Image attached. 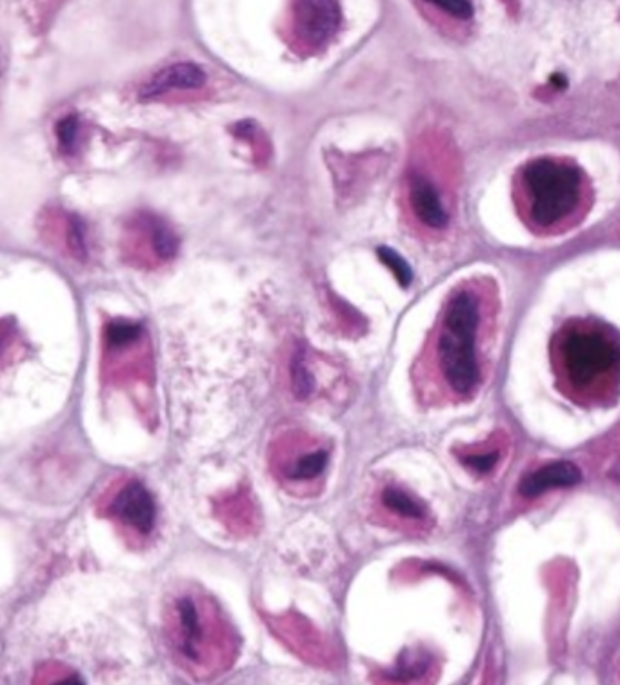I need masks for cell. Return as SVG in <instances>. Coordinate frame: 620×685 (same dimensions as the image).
<instances>
[{
  "instance_id": "obj_1",
  "label": "cell",
  "mask_w": 620,
  "mask_h": 685,
  "mask_svg": "<svg viewBox=\"0 0 620 685\" xmlns=\"http://www.w3.org/2000/svg\"><path fill=\"white\" fill-rule=\"evenodd\" d=\"M167 641L187 671L210 675L232 661V633L213 599L197 587H186L166 607Z\"/></svg>"
},
{
  "instance_id": "obj_2",
  "label": "cell",
  "mask_w": 620,
  "mask_h": 685,
  "mask_svg": "<svg viewBox=\"0 0 620 685\" xmlns=\"http://www.w3.org/2000/svg\"><path fill=\"white\" fill-rule=\"evenodd\" d=\"M586 195L585 173L571 162L535 159L519 173L520 209L540 232L570 224L585 207Z\"/></svg>"
},
{
  "instance_id": "obj_3",
  "label": "cell",
  "mask_w": 620,
  "mask_h": 685,
  "mask_svg": "<svg viewBox=\"0 0 620 685\" xmlns=\"http://www.w3.org/2000/svg\"><path fill=\"white\" fill-rule=\"evenodd\" d=\"M480 323L479 300L471 292H457L444 311L437 343L444 377L455 393H469L479 384L480 368L475 338Z\"/></svg>"
},
{
  "instance_id": "obj_4",
  "label": "cell",
  "mask_w": 620,
  "mask_h": 685,
  "mask_svg": "<svg viewBox=\"0 0 620 685\" xmlns=\"http://www.w3.org/2000/svg\"><path fill=\"white\" fill-rule=\"evenodd\" d=\"M560 369L571 386L591 389L616 374L620 349L616 338L602 329L576 326L559 338Z\"/></svg>"
},
{
  "instance_id": "obj_5",
  "label": "cell",
  "mask_w": 620,
  "mask_h": 685,
  "mask_svg": "<svg viewBox=\"0 0 620 685\" xmlns=\"http://www.w3.org/2000/svg\"><path fill=\"white\" fill-rule=\"evenodd\" d=\"M329 454L332 451L321 439L293 431L275 443L272 464L284 485H288L293 491H301L304 485L312 488L323 479L329 464Z\"/></svg>"
},
{
  "instance_id": "obj_6",
  "label": "cell",
  "mask_w": 620,
  "mask_h": 685,
  "mask_svg": "<svg viewBox=\"0 0 620 685\" xmlns=\"http://www.w3.org/2000/svg\"><path fill=\"white\" fill-rule=\"evenodd\" d=\"M341 19L338 0H293V30L304 44L318 48L332 41Z\"/></svg>"
},
{
  "instance_id": "obj_7",
  "label": "cell",
  "mask_w": 620,
  "mask_h": 685,
  "mask_svg": "<svg viewBox=\"0 0 620 685\" xmlns=\"http://www.w3.org/2000/svg\"><path fill=\"white\" fill-rule=\"evenodd\" d=\"M111 517L135 533L146 536L156 522V505L152 493L139 480H130L116 491L110 502Z\"/></svg>"
},
{
  "instance_id": "obj_8",
  "label": "cell",
  "mask_w": 620,
  "mask_h": 685,
  "mask_svg": "<svg viewBox=\"0 0 620 685\" xmlns=\"http://www.w3.org/2000/svg\"><path fill=\"white\" fill-rule=\"evenodd\" d=\"M206 84V73L190 62L173 64L166 70L159 71L146 86L142 88V99H155L173 90H197Z\"/></svg>"
},
{
  "instance_id": "obj_9",
  "label": "cell",
  "mask_w": 620,
  "mask_h": 685,
  "mask_svg": "<svg viewBox=\"0 0 620 685\" xmlns=\"http://www.w3.org/2000/svg\"><path fill=\"white\" fill-rule=\"evenodd\" d=\"M582 480V473L576 464L571 462H553V464L545 466V468L537 469L533 473L528 474L522 482H520V494L533 499L539 494L550 491L555 488H571V485L579 484Z\"/></svg>"
},
{
  "instance_id": "obj_10",
  "label": "cell",
  "mask_w": 620,
  "mask_h": 685,
  "mask_svg": "<svg viewBox=\"0 0 620 685\" xmlns=\"http://www.w3.org/2000/svg\"><path fill=\"white\" fill-rule=\"evenodd\" d=\"M409 202L417 218L431 229H443L448 224V213L444 209L439 193L423 175H414L409 181Z\"/></svg>"
},
{
  "instance_id": "obj_11",
  "label": "cell",
  "mask_w": 620,
  "mask_h": 685,
  "mask_svg": "<svg viewBox=\"0 0 620 685\" xmlns=\"http://www.w3.org/2000/svg\"><path fill=\"white\" fill-rule=\"evenodd\" d=\"M383 505L389 509L392 513L399 514L403 519L420 520L426 514V509L420 502L411 499L408 493H404L397 488L384 489Z\"/></svg>"
},
{
  "instance_id": "obj_12",
  "label": "cell",
  "mask_w": 620,
  "mask_h": 685,
  "mask_svg": "<svg viewBox=\"0 0 620 685\" xmlns=\"http://www.w3.org/2000/svg\"><path fill=\"white\" fill-rule=\"evenodd\" d=\"M377 255L383 260L384 266L389 267V272L394 273L397 283L403 288H408L411 280H414V272H411L409 264L400 257L399 253L394 252L392 247L380 246L377 249Z\"/></svg>"
},
{
  "instance_id": "obj_13",
  "label": "cell",
  "mask_w": 620,
  "mask_h": 685,
  "mask_svg": "<svg viewBox=\"0 0 620 685\" xmlns=\"http://www.w3.org/2000/svg\"><path fill=\"white\" fill-rule=\"evenodd\" d=\"M142 329L139 324L113 323L108 326L106 338L110 349H124L139 340Z\"/></svg>"
},
{
  "instance_id": "obj_14",
  "label": "cell",
  "mask_w": 620,
  "mask_h": 685,
  "mask_svg": "<svg viewBox=\"0 0 620 685\" xmlns=\"http://www.w3.org/2000/svg\"><path fill=\"white\" fill-rule=\"evenodd\" d=\"M426 2L437 6L439 10L446 11L448 16L460 19V21H468L474 17L471 0H426Z\"/></svg>"
},
{
  "instance_id": "obj_15",
  "label": "cell",
  "mask_w": 620,
  "mask_h": 685,
  "mask_svg": "<svg viewBox=\"0 0 620 685\" xmlns=\"http://www.w3.org/2000/svg\"><path fill=\"white\" fill-rule=\"evenodd\" d=\"M293 382H295V391L297 395H306L312 393L313 391V378L309 375L308 366L304 362L303 354H298L293 360Z\"/></svg>"
},
{
  "instance_id": "obj_16",
  "label": "cell",
  "mask_w": 620,
  "mask_h": 685,
  "mask_svg": "<svg viewBox=\"0 0 620 685\" xmlns=\"http://www.w3.org/2000/svg\"><path fill=\"white\" fill-rule=\"evenodd\" d=\"M153 246L162 258H170L177 252V241L166 227L156 226L153 229Z\"/></svg>"
},
{
  "instance_id": "obj_17",
  "label": "cell",
  "mask_w": 620,
  "mask_h": 685,
  "mask_svg": "<svg viewBox=\"0 0 620 685\" xmlns=\"http://www.w3.org/2000/svg\"><path fill=\"white\" fill-rule=\"evenodd\" d=\"M77 132H79V121H77V116H67V119L59 124V127H57V136H59V142H61V146L64 147V150H71V147H73Z\"/></svg>"
},
{
  "instance_id": "obj_18",
  "label": "cell",
  "mask_w": 620,
  "mask_h": 685,
  "mask_svg": "<svg viewBox=\"0 0 620 685\" xmlns=\"http://www.w3.org/2000/svg\"><path fill=\"white\" fill-rule=\"evenodd\" d=\"M497 460H499V453L471 454V457H466L465 464L479 473H488L497 464Z\"/></svg>"
},
{
  "instance_id": "obj_19",
  "label": "cell",
  "mask_w": 620,
  "mask_h": 685,
  "mask_svg": "<svg viewBox=\"0 0 620 685\" xmlns=\"http://www.w3.org/2000/svg\"><path fill=\"white\" fill-rule=\"evenodd\" d=\"M566 84H568V82H566L565 76L560 75V73L551 76V86H553L555 90H565Z\"/></svg>"
}]
</instances>
